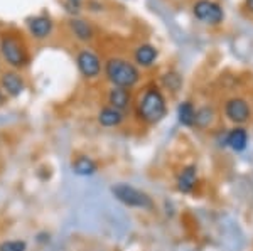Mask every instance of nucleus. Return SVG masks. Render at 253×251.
I'll use <instances>...</instances> for the list:
<instances>
[{
    "label": "nucleus",
    "instance_id": "1",
    "mask_svg": "<svg viewBox=\"0 0 253 251\" xmlns=\"http://www.w3.org/2000/svg\"><path fill=\"white\" fill-rule=\"evenodd\" d=\"M167 115L164 93L157 86H149L137 101V116L145 125H157Z\"/></svg>",
    "mask_w": 253,
    "mask_h": 251
},
{
    "label": "nucleus",
    "instance_id": "2",
    "mask_svg": "<svg viewBox=\"0 0 253 251\" xmlns=\"http://www.w3.org/2000/svg\"><path fill=\"white\" fill-rule=\"evenodd\" d=\"M0 56L12 70H22L29 64L31 56L24 39L17 32H3L0 34Z\"/></svg>",
    "mask_w": 253,
    "mask_h": 251
},
{
    "label": "nucleus",
    "instance_id": "3",
    "mask_svg": "<svg viewBox=\"0 0 253 251\" xmlns=\"http://www.w3.org/2000/svg\"><path fill=\"white\" fill-rule=\"evenodd\" d=\"M105 76L117 88H133L140 81V71L133 63L124 58H110L105 63Z\"/></svg>",
    "mask_w": 253,
    "mask_h": 251
},
{
    "label": "nucleus",
    "instance_id": "4",
    "mask_svg": "<svg viewBox=\"0 0 253 251\" xmlns=\"http://www.w3.org/2000/svg\"><path fill=\"white\" fill-rule=\"evenodd\" d=\"M110 191H112L113 197H115L117 201H120L122 204L128 206V208L145 209V211H152V209L156 208V204H154L152 197H150L149 194H145L144 191H140V189L133 187V185H130V184L120 182V184L112 185Z\"/></svg>",
    "mask_w": 253,
    "mask_h": 251
},
{
    "label": "nucleus",
    "instance_id": "5",
    "mask_svg": "<svg viewBox=\"0 0 253 251\" xmlns=\"http://www.w3.org/2000/svg\"><path fill=\"white\" fill-rule=\"evenodd\" d=\"M193 14L198 20L210 24V26H218L224 19L221 5L213 2V0H198L193 5Z\"/></svg>",
    "mask_w": 253,
    "mask_h": 251
},
{
    "label": "nucleus",
    "instance_id": "6",
    "mask_svg": "<svg viewBox=\"0 0 253 251\" xmlns=\"http://www.w3.org/2000/svg\"><path fill=\"white\" fill-rule=\"evenodd\" d=\"M224 116L235 125H243L250 120L252 116V108L248 105V101L245 98H230L224 103Z\"/></svg>",
    "mask_w": 253,
    "mask_h": 251
},
{
    "label": "nucleus",
    "instance_id": "7",
    "mask_svg": "<svg viewBox=\"0 0 253 251\" xmlns=\"http://www.w3.org/2000/svg\"><path fill=\"white\" fill-rule=\"evenodd\" d=\"M76 66L86 79H95L101 74V59L89 49H81L76 54Z\"/></svg>",
    "mask_w": 253,
    "mask_h": 251
},
{
    "label": "nucleus",
    "instance_id": "8",
    "mask_svg": "<svg viewBox=\"0 0 253 251\" xmlns=\"http://www.w3.org/2000/svg\"><path fill=\"white\" fill-rule=\"evenodd\" d=\"M26 26H27L29 36L36 40L47 39L49 36L52 34V29H54V22H52V19L46 14H38V15L27 17Z\"/></svg>",
    "mask_w": 253,
    "mask_h": 251
},
{
    "label": "nucleus",
    "instance_id": "9",
    "mask_svg": "<svg viewBox=\"0 0 253 251\" xmlns=\"http://www.w3.org/2000/svg\"><path fill=\"white\" fill-rule=\"evenodd\" d=\"M0 88H2L7 96L17 98V96L22 95L24 90H26V81L20 76V72L9 70L0 74Z\"/></svg>",
    "mask_w": 253,
    "mask_h": 251
},
{
    "label": "nucleus",
    "instance_id": "10",
    "mask_svg": "<svg viewBox=\"0 0 253 251\" xmlns=\"http://www.w3.org/2000/svg\"><path fill=\"white\" fill-rule=\"evenodd\" d=\"M196 182H198V169L194 165H186L177 176V191L182 194H191L196 187Z\"/></svg>",
    "mask_w": 253,
    "mask_h": 251
},
{
    "label": "nucleus",
    "instance_id": "11",
    "mask_svg": "<svg viewBox=\"0 0 253 251\" xmlns=\"http://www.w3.org/2000/svg\"><path fill=\"white\" fill-rule=\"evenodd\" d=\"M125 120V115L124 111L117 110L113 107H105L98 111V123L105 128H117L124 123Z\"/></svg>",
    "mask_w": 253,
    "mask_h": 251
},
{
    "label": "nucleus",
    "instance_id": "12",
    "mask_svg": "<svg viewBox=\"0 0 253 251\" xmlns=\"http://www.w3.org/2000/svg\"><path fill=\"white\" fill-rule=\"evenodd\" d=\"M224 143L233 152H243L248 147V132L243 127H235L226 133Z\"/></svg>",
    "mask_w": 253,
    "mask_h": 251
},
{
    "label": "nucleus",
    "instance_id": "13",
    "mask_svg": "<svg viewBox=\"0 0 253 251\" xmlns=\"http://www.w3.org/2000/svg\"><path fill=\"white\" fill-rule=\"evenodd\" d=\"M68 27L71 31V34L78 40H81V42H88V40L93 39V29L84 19L71 17L68 20Z\"/></svg>",
    "mask_w": 253,
    "mask_h": 251
},
{
    "label": "nucleus",
    "instance_id": "14",
    "mask_svg": "<svg viewBox=\"0 0 253 251\" xmlns=\"http://www.w3.org/2000/svg\"><path fill=\"white\" fill-rule=\"evenodd\" d=\"M157 56H159V51L156 46H152V44H140V46L135 49L133 59H135V63L138 66L150 68L154 63H156Z\"/></svg>",
    "mask_w": 253,
    "mask_h": 251
},
{
    "label": "nucleus",
    "instance_id": "15",
    "mask_svg": "<svg viewBox=\"0 0 253 251\" xmlns=\"http://www.w3.org/2000/svg\"><path fill=\"white\" fill-rule=\"evenodd\" d=\"M130 101H132V95H130V90H126V88L113 86L112 90L108 91V103H110V107L117 108V110L125 111L126 108L130 107Z\"/></svg>",
    "mask_w": 253,
    "mask_h": 251
},
{
    "label": "nucleus",
    "instance_id": "16",
    "mask_svg": "<svg viewBox=\"0 0 253 251\" xmlns=\"http://www.w3.org/2000/svg\"><path fill=\"white\" fill-rule=\"evenodd\" d=\"M71 169L76 176H81V177H88V176H93L96 171H98V165L96 162L93 159H89L86 155H80L73 160L71 164Z\"/></svg>",
    "mask_w": 253,
    "mask_h": 251
},
{
    "label": "nucleus",
    "instance_id": "17",
    "mask_svg": "<svg viewBox=\"0 0 253 251\" xmlns=\"http://www.w3.org/2000/svg\"><path fill=\"white\" fill-rule=\"evenodd\" d=\"M177 120L182 127H194L196 123V108L191 101H182L177 107Z\"/></svg>",
    "mask_w": 253,
    "mask_h": 251
},
{
    "label": "nucleus",
    "instance_id": "18",
    "mask_svg": "<svg viewBox=\"0 0 253 251\" xmlns=\"http://www.w3.org/2000/svg\"><path fill=\"white\" fill-rule=\"evenodd\" d=\"M214 120V111L210 107H201L196 110V123L194 127L198 128H208Z\"/></svg>",
    "mask_w": 253,
    "mask_h": 251
},
{
    "label": "nucleus",
    "instance_id": "19",
    "mask_svg": "<svg viewBox=\"0 0 253 251\" xmlns=\"http://www.w3.org/2000/svg\"><path fill=\"white\" fill-rule=\"evenodd\" d=\"M162 83H164V86L169 88L170 91H177L182 84V79L177 72H166V74L162 76Z\"/></svg>",
    "mask_w": 253,
    "mask_h": 251
},
{
    "label": "nucleus",
    "instance_id": "20",
    "mask_svg": "<svg viewBox=\"0 0 253 251\" xmlns=\"http://www.w3.org/2000/svg\"><path fill=\"white\" fill-rule=\"evenodd\" d=\"M0 251H27V245L22 240H9L0 243Z\"/></svg>",
    "mask_w": 253,
    "mask_h": 251
},
{
    "label": "nucleus",
    "instance_id": "21",
    "mask_svg": "<svg viewBox=\"0 0 253 251\" xmlns=\"http://www.w3.org/2000/svg\"><path fill=\"white\" fill-rule=\"evenodd\" d=\"M64 7H66V12L71 14L73 17L80 14V3H75V2H69V0H64Z\"/></svg>",
    "mask_w": 253,
    "mask_h": 251
},
{
    "label": "nucleus",
    "instance_id": "22",
    "mask_svg": "<svg viewBox=\"0 0 253 251\" xmlns=\"http://www.w3.org/2000/svg\"><path fill=\"white\" fill-rule=\"evenodd\" d=\"M5 103H7V95L3 93L2 88H0V107H3Z\"/></svg>",
    "mask_w": 253,
    "mask_h": 251
},
{
    "label": "nucleus",
    "instance_id": "23",
    "mask_svg": "<svg viewBox=\"0 0 253 251\" xmlns=\"http://www.w3.org/2000/svg\"><path fill=\"white\" fill-rule=\"evenodd\" d=\"M245 5H247V9L253 14V0H245Z\"/></svg>",
    "mask_w": 253,
    "mask_h": 251
},
{
    "label": "nucleus",
    "instance_id": "24",
    "mask_svg": "<svg viewBox=\"0 0 253 251\" xmlns=\"http://www.w3.org/2000/svg\"><path fill=\"white\" fill-rule=\"evenodd\" d=\"M69 2H75V3H81L83 0H69Z\"/></svg>",
    "mask_w": 253,
    "mask_h": 251
}]
</instances>
